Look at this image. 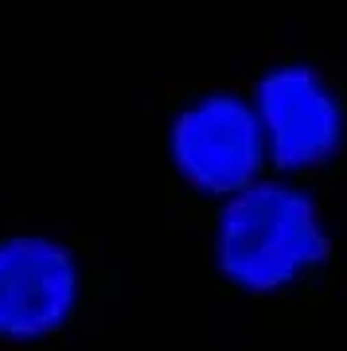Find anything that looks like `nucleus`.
Returning <instances> with one entry per match:
<instances>
[{
  "mask_svg": "<svg viewBox=\"0 0 347 351\" xmlns=\"http://www.w3.org/2000/svg\"><path fill=\"white\" fill-rule=\"evenodd\" d=\"M328 258L320 211L309 191L254 180L226 195L215 230V265L246 293H277Z\"/></svg>",
  "mask_w": 347,
  "mask_h": 351,
  "instance_id": "f257e3e1",
  "label": "nucleus"
},
{
  "mask_svg": "<svg viewBox=\"0 0 347 351\" xmlns=\"http://www.w3.org/2000/svg\"><path fill=\"white\" fill-rule=\"evenodd\" d=\"M168 156L176 172L203 195H235L254 184L265 164V137L254 101L207 94L172 117Z\"/></svg>",
  "mask_w": 347,
  "mask_h": 351,
  "instance_id": "f03ea898",
  "label": "nucleus"
},
{
  "mask_svg": "<svg viewBox=\"0 0 347 351\" xmlns=\"http://www.w3.org/2000/svg\"><path fill=\"white\" fill-rule=\"evenodd\" d=\"M254 113L265 137V160L281 172L320 168L344 145V110L332 86L304 63L273 66L254 86Z\"/></svg>",
  "mask_w": 347,
  "mask_h": 351,
  "instance_id": "7ed1b4c3",
  "label": "nucleus"
},
{
  "mask_svg": "<svg viewBox=\"0 0 347 351\" xmlns=\"http://www.w3.org/2000/svg\"><path fill=\"white\" fill-rule=\"evenodd\" d=\"M78 304L75 254L51 239L0 242V339L32 343L59 332Z\"/></svg>",
  "mask_w": 347,
  "mask_h": 351,
  "instance_id": "20e7f679",
  "label": "nucleus"
}]
</instances>
